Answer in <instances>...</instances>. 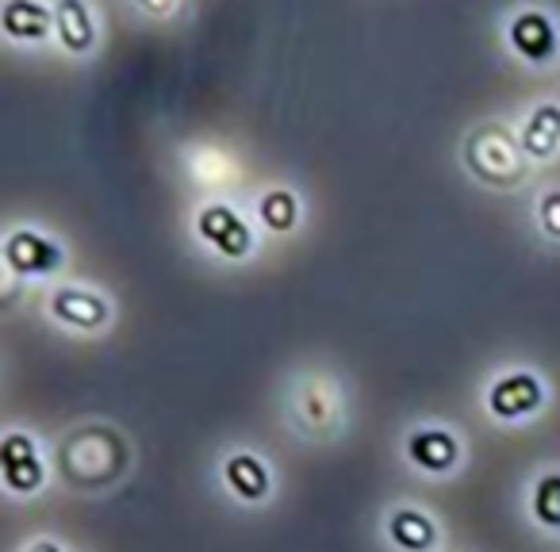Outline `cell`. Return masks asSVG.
<instances>
[{
    "instance_id": "cell-1",
    "label": "cell",
    "mask_w": 560,
    "mask_h": 552,
    "mask_svg": "<svg viewBox=\"0 0 560 552\" xmlns=\"http://www.w3.org/2000/svg\"><path fill=\"white\" fill-rule=\"evenodd\" d=\"M280 419L296 442L315 445V449L346 442L353 434V419H358L350 376L335 361H300L280 384Z\"/></svg>"
},
{
    "instance_id": "cell-2",
    "label": "cell",
    "mask_w": 560,
    "mask_h": 552,
    "mask_svg": "<svg viewBox=\"0 0 560 552\" xmlns=\"http://www.w3.org/2000/svg\"><path fill=\"white\" fill-rule=\"evenodd\" d=\"M55 483L66 495L108 498L131 480L135 442L124 426L108 419H81L50 442Z\"/></svg>"
},
{
    "instance_id": "cell-3",
    "label": "cell",
    "mask_w": 560,
    "mask_h": 552,
    "mask_svg": "<svg viewBox=\"0 0 560 552\" xmlns=\"http://www.w3.org/2000/svg\"><path fill=\"white\" fill-rule=\"evenodd\" d=\"M457 157L465 177L476 188H488V192H518V188L529 185L537 169L518 142V124L499 116L468 127L460 134Z\"/></svg>"
},
{
    "instance_id": "cell-4",
    "label": "cell",
    "mask_w": 560,
    "mask_h": 552,
    "mask_svg": "<svg viewBox=\"0 0 560 552\" xmlns=\"http://www.w3.org/2000/svg\"><path fill=\"white\" fill-rule=\"evenodd\" d=\"M552 403V388L534 365H499L480 388V411L495 430H522Z\"/></svg>"
},
{
    "instance_id": "cell-5",
    "label": "cell",
    "mask_w": 560,
    "mask_h": 552,
    "mask_svg": "<svg viewBox=\"0 0 560 552\" xmlns=\"http://www.w3.org/2000/svg\"><path fill=\"white\" fill-rule=\"evenodd\" d=\"M396 457L411 475L427 483H445L465 472L468 465V442L453 422L442 419H415L399 430Z\"/></svg>"
},
{
    "instance_id": "cell-6",
    "label": "cell",
    "mask_w": 560,
    "mask_h": 552,
    "mask_svg": "<svg viewBox=\"0 0 560 552\" xmlns=\"http://www.w3.org/2000/svg\"><path fill=\"white\" fill-rule=\"evenodd\" d=\"M211 488L238 510H265L280 495V472L254 445H226L211 460Z\"/></svg>"
},
{
    "instance_id": "cell-7",
    "label": "cell",
    "mask_w": 560,
    "mask_h": 552,
    "mask_svg": "<svg viewBox=\"0 0 560 552\" xmlns=\"http://www.w3.org/2000/svg\"><path fill=\"white\" fill-rule=\"evenodd\" d=\"M43 319L66 338H104L116 327V300L89 281H62L47 284L39 300Z\"/></svg>"
},
{
    "instance_id": "cell-8",
    "label": "cell",
    "mask_w": 560,
    "mask_h": 552,
    "mask_svg": "<svg viewBox=\"0 0 560 552\" xmlns=\"http://www.w3.org/2000/svg\"><path fill=\"white\" fill-rule=\"evenodd\" d=\"M188 234L200 249H208L215 261L223 265H246L261 254V226L254 223V215L238 208L231 200H203L192 211Z\"/></svg>"
},
{
    "instance_id": "cell-9",
    "label": "cell",
    "mask_w": 560,
    "mask_h": 552,
    "mask_svg": "<svg viewBox=\"0 0 560 552\" xmlns=\"http://www.w3.org/2000/svg\"><path fill=\"white\" fill-rule=\"evenodd\" d=\"M0 488L12 503H35L55 488L50 445L32 426H9L0 437Z\"/></svg>"
},
{
    "instance_id": "cell-10",
    "label": "cell",
    "mask_w": 560,
    "mask_h": 552,
    "mask_svg": "<svg viewBox=\"0 0 560 552\" xmlns=\"http://www.w3.org/2000/svg\"><path fill=\"white\" fill-rule=\"evenodd\" d=\"M4 277H16L24 284H55L66 277L70 249L58 234L43 231L35 223H12L0 242Z\"/></svg>"
},
{
    "instance_id": "cell-11",
    "label": "cell",
    "mask_w": 560,
    "mask_h": 552,
    "mask_svg": "<svg viewBox=\"0 0 560 552\" xmlns=\"http://www.w3.org/2000/svg\"><path fill=\"white\" fill-rule=\"evenodd\" d=\"M503 39L526 70H552L560 62V16L541 0H522L506 16Z\"/></svg>"
},
{
    "instance_id": "cell-12",
    "label": "cell",
    "mask_w": 560,
    "mask_h": 552,
    "mask_svg": "<svg viewBox=\"0 0 560 552\" xmlns=\"http://www.w3.org/2000/svg\"><path fill=\"white\" fill-rule=\"evenodd\" d=\"M381 541L392 552H445V521L419 498H392L381 510Z\"/></svg>"
},
{
    "instance_id": "cell-13",
    "label": "cell",
    "mask_w": 560,
    "mask_h": 552,
    "mask_svg": "<svg viewBox=\"0 0 560 552\" xmlns=\"http://www.w3.org/2000/svg\"><path fill=\"white\" fill-rule=\"evenodd\" d=\"M518 514L529 533L560 541V460H545L526 475L518 491Z\"/></svg>"
},
{
    "instance_id": "cell-14",
    "label": "cell",
    "mask_w": 560,
    "mask_h": 552,
    "mask_svg": "<svg viewBox=\"0 0 560 552\" xmlns=\"http://www.w3.org/2000/svg\"><path fill=\"white\" fill-rule=\"evenodd\" d=\"M55 47L66 62H93L101 50V16L93 0H55Z\"/></svg>"
},
{
    "instance_id": "cell-15",
    "label": "cell",
    "mask_w": 560,
    "mask_h": 552,
    "mask_svg": "<svg viewBox=\"0 0 560 552\" xmlns=\"http://www.w3.org/2000/svg\"><path fill=\"white\" fill-rule=\"evenodd\" d=\"M0 35L9 47L27 50L55 43V0H4L0 4Z\"/></svg>"
},
{
    "instance_id": "cell-16",
    "label": "cell",
    "mask_w": 560,
    "mask_h": 552,
    "mask_svg": "<svg viewBox=\"0 0 560 552\" xmlns=\"http://www.w3.org/2000/svg\"><path fill=\"white\" fill-rule=\"evenodd\" d=\"M518 142L526 150L529 162L541 165L560 157V101L557 96H541L518 116Z\"/></svg>"
},
{
    "instance_id": "cell-17",
    "label": "cell",
    "mask_w": 560,
    "mask_h": 552,
    "mask_svg": "<svg viewBox=\"0 0 560 552\" xmlns=\"http://www.w3.org/2000/svg\"><path fill=\"white\" fill-rule=\"evenodd\" d=\"M249 215H254V223L261 226L265 234L289 238V234H296L300 226H304L307 211H304V196L292 185H265L261 192L254 196V203H249Z\"/></svg>"
},
{
    "instance_id": "cell-18",
    "label": "cell",
    "mask_w": 560,
    "mask_h": 552,
    "mask_svg": "<svg viewBox=\"0 0 560 552\" xmlns=\"http://www.w3.org/2000/svg\"><path fill=\"white\" fill-rule=\"evenodd\" d=\"M185 173L196 188H226L238 177V162L219 146H192L185 154Z\"/></svg>"
},
{
    "instance_id": "cell-19",
    "label": "cell",
    "mask_w": 560,
    "mask_h": 552,
    "mask_svg": "<svg viewBox=\"0 0 560 552\" xmlns=\"http://www.w3.org/2000/svg\"><path fill=\"white\" fill-rule=\"evenodd\" d=\"M534 226L549 246H560V185H541L534 196Z\"/></svg>"
},
{
    "instance_id": "cell-20",
    "label": "cell",
    "mask_w": 560,
    "mask_h": 552,
    "mask_svg": "<svg viewBox=\"0 0 560 552\" xmlns=\"http://www.w3.org/2000/svg\"><path fill=\"white\" fill-rule=\"evenodd\" d=\"M180 4H185V0H131V9L139 12L142 20H150V24L173 20L180 12Z\"/></svg>"
},
{
    "instance_id": "cell-21",
    "label": "cell",
    "mask_w": 560,
    "mask_h": 552,
    "mask_svg": "<svg viewBox=\"0 0 560 552\" xmlns=\"http://www.w3.org/2000/svg\"><path fill=\"white\" fill-rule=\"evenodd\" d=\"M16 552H73V549H70V541H62V537H55V533H35V537H27Z\"/></svg>"
},
{
    "instance_id": "cell-22",
    "label": "cell",
    "mask_w": 560,
    "mask_h": 552,
    "mask_svg": "<svg viewBox=\"0 0 560 552\" xmlns=\"http://www.w3.org/2000/svg\"><path fill=\"white\" fill-rule=\"evenodd\" d=\"M445 552H460V549H445Z\"/></svg>"
}]
</instances>
